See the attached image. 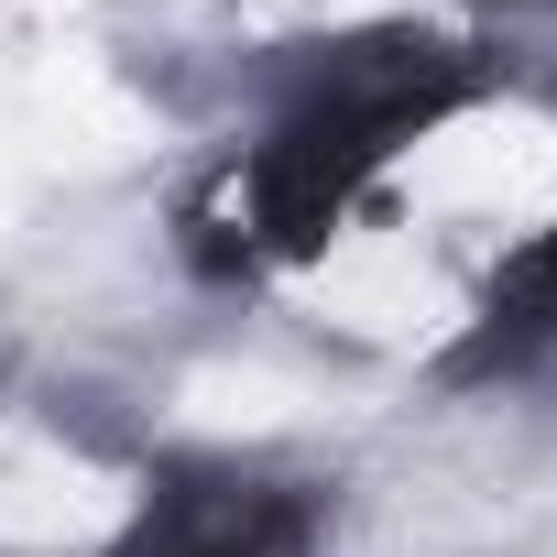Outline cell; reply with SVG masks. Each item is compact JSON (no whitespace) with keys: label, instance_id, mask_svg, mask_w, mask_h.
<instances>
[{"label":"cell","instance_id":"cell-1","mask_svg":"<svg viewBox=\"0 0 557 557\" xmlns=\"http://www.w3.org/2000/svg\"><path fill=\"white\" fill-rule=\"evenodd\" d=\"M481 99L470 45L437 34H350V45H307V66L285 77V110L251 143V164L219 186L230 197V240L208 251L219 273L251 262H318L339 240V219L437 132Z\"/></svg>","mask_w":557,"mask_h":557},{"label":"cell","instance_id":"cell-2","mask_svg":"<svg viewBox=\"0 0 557 557\" xmlns=\"http://www.w3.org/2000/svg\"><path fill=\"white\" fill-rule=\"evenodd\" d=\"M318 535H329V492L251 459H175L143 481L110 557H318Z\"/></svg>","mask_w":557,"mask_h":557},{"label":"cell","instance_id":"cell-3","mask_svg":"<svg viewBox=\"0 0 557 557\" xmlns=\"http://www.w3.org/2000/svg\"><path fill=\"white\" fill-rule=\"evenodd\" d=\"M557 350V219L492 273V296H481V318H470V339H459V383H492V372H524V361H546Z\"/></svg>","mask_w":557,"mask_h":557}]
</instances>
